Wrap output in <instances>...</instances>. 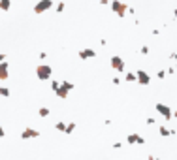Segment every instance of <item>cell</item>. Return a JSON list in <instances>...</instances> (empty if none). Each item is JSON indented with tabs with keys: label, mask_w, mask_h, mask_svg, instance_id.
I'll list each match as a JSON object with an SVG mask.
<instances>
[{
	"label": "cell",
	"mask_w": 177,
	"mask_h": 160,
	"mask_svg": "<svg viewBox=\"0 0 177 160\" xmlns=\"http://www.w3.org/2000/svg\"><path fill=\"white\" fill-rule=\"evenodd\" d=\"M51 75H53V68H51V66H47V64H40V66L36 68V77H38L40 81H49Z\"/></svg>",
	"instance_id": "obj_1"
},
{
	"label": "cell",
	"mask_w": 177,
	"mask_h": 160,
	"mask_svg": "<svg viewBox=\"0 0 177 160\" xmlns=\"http://www.w3.org/2000/svg\"><path fill=\"white\" fill-rule=\"evenodd\" d=\"M109 6H111V11L115 15H119V17H124L128 13V6L124 2H121V0H113V2H109Z\"/></svg>",
	"instance_id": "obj_2"
},
{
	"label": "cell",
	"mask_w": 177,
	"mask_h": 160,
	"mask_svg": "<svg viewBox=\"0 0 177 160\" xmlns=\"http://www.w3.org/2000/svg\"><path fill=\"white\" fill-rule=\"evenodd\" d=\"M109 64H111V70H115V72H124V68H126V64H124V60L119 57V55H113L111 58H109Z\"/></svg>",
	"instance_id": "obj_3"
},
{
	"label": "cell",
	"mask_w": 177,
	"mask_h": 160,
	"mask_svg": "<svg viewBox=\"0 0 177 160\" xmlns=\"http://www.w3.org/2000/svg\"><path fill=\"white\" fill-rule=\"evenodd\" d=\"M155 109L158 111V115L164 117V121H170V119L174 117V111L170 109V106H166V104H162V102H158V104L155 106Z\"/></svg>",
	"instance_id": "obj_4"
},
{
	"label": "cell",
	"mask_w": 177,
	"mask_h": 160,
	"mask_svg": "<svg viewBox=\"0 0 177 160\" xmlns=\"http://www.w3.org/2000/svg\"><path fill=\"white\" fill-rule=\"evenodd\" d=\"M51 8H53V0H40V2L34 6V13L41 15V13H45L47 9H51Z\"/></svg>",
	"instance_id": "obj_5"
},
{
	"label": "cell",
	"mask_w": 177,
	"mask_h": 160,
	"mask_svg": "<svg viewBox=\"0 0 177 160\" xmlns=\"http://www.w3.org/2000/svg\"><path fill=\"white\" fill-rule=\"evenodd\" d=\"M136 81H138V85H149L151 83V75L145 70H138L136 72Z\"/></svg>",
	"instance_id": "obj_6"
},
{
	"label": "cell",
	"mask_w": 177,
	"mask_h": 160,
	"mask_svg": "<svg viewBox=\"0 0 177 160\" xmlns=\"http://www.w3.org/2000/svg\"><path fill=\"white\" fill-rule=\"evenodd\" d=\"M21 138H23V140H36V138H40V132L34 130V128H25V130L21 132Z\"/></svg>",
	"instance_id": "obj_7"
},
{
	"label": "cell",
	"mask_w": 177,
	"mask_h": 160,
	"mask_svg": "<svg viewBox=\"0 0 177 160\" xmlns=\"http://www.w3.org/2000/svg\"><path fill=\"white\" fill-rule=\"evenodd\" d=\"M126 141H128V145H136V143H138V145H143V143H145V140H143L140 134H128V136H126Z\"/></svg>",
	"instance_id": "obj_8"
},
{
	"label": "cell",
	"mask_w": 177,
	"mask_h": 160,
	"mask_svg": "<svg viewBox=\"0 0 177 160\" xmlns=\"http://www.w3.org/2000/svg\"><path fill=\"white\" fill-rule=\"evenodd\" d=\"M9 77V66L6 60H0V81H6Z\"/></svg>",
	"instance_id": "obj_9"
},
{
	"label": "cell",
	"mask_w": 177,
	"mask_h": 160,
	"mask_svg": "<svg viewBox=\"0 0 177 160\" xmlns=\"http://www.w3.org/2000/svg\"><path fill=\"white\" fill-rule=\"evenodd\" d=\"M55 94H57L60 100H66V98H68V94H70V89H68L66 85H62V83H60V85H58V89L55 91Z\"/></svg>",
	"instance_id": "obj_10"
},
{
	"label": "cell",
	"mask_w": 177,
	"mask_h": 160,
	"mask_svg": "<svg viewBox=\"0 0 177 160\" xmlns=\"http://www.w3.org/2000/svg\"><path fill=\"white\" fill-rule=\"evenodd\" d=\"M94 57H96V51H94V49H89V47H87V49H81V51H79V58H81V60L94 58Z\"/></svg>",
	"instance_id": "obj_11"
},
{
	"label": "cell",
	"mask_w": 177,
	"mask_h": 160,
	"mask_svg": "<svg viewBox=\"0 0 177 160\" xmlns=\"http://www.w3.org/2000/svg\"><path fill=\"white\" fill-rule=\"evenodd\" d=\"M158 134H160L162 138H168V136H174V134H175V130H170V128L160 126V128H158Z\"/></svg>",
	"instance_id": "obj_12"
},
{
	"label": "cell",
	"mask_w": 177,
	"mask_h": 160,
	"mask_svg": "<svg viewBox=\"0 0 177 160\" xmlns=\"http://www.w3.org/2000/svg\"><path fill=\"white\" fill-rule=\"evenodd\" d=\"M11 8V0H0V9L2 11H8Z\"/></svg>",
	"instance_id": "obj_13"
},
{
	"label": "cell",
	"mask_w": 177,
	"mask_h": 160,
	"mask_svg": "<svg viewBox=\"0 0 177 160\" xmlns=\"http://www.w3.org/2000/svg\"><path fill=\"white\" fill-rule=\"evenodd\" d=\"M124 81H126V83H134V81H136V74H134V72H128V74L124 75Z\"/></svg>",
	"instance_id": "obj_14"
},
{
	"label": "cell",
	"mask_w": 177,
	"mask_h": 160,
	"mask_svg": "<svg viewBox=\"0 0 177 160\" xmlns=\"http://www.w3.org/2000/svg\"><path fill=\"white\" fill-rule=\"evenodd\" d=\"M38 115L40 117H49V108H40L38 109Z\"/></svg>",
	"instance_id": "obj_15"
},
{
	"label": "cell",
	"mask_w": 177,
	"mask_h": 160,
	"mask_svg": "<svg viewBox=\"0 0 177 160\" xmlns=\"http://www.w3.org/2000/svg\"><path fill=\"white\" fill-rule=\"evenodd\" d=\"M9 89L8 87H0V96H4V98H9Z\"/></svg>",
	"instance_id": "obj_16"
},
{
	"label": "cell",
	"mask_w": 177,
	"mask_h": 160,
	"mask_svg": "<svg viewBox=\"0 0 177 160\" xmlns=\"http://www.w3.org/2000/svg\"><path fill=\"white\" fill-rule=\"evenodd\" d=\"M55 128H57L58 132H64V130H66V123H62V121H58V123L55 124Z\"/></svg>",
	"instance_id": "obj_17"
},
{
	"label": "cell",
	"mask_w": 177,
	"mask_h": 160,
	"mask_svg": "<svg viewBox=\"0 0 177 160\" xmlns=\"http://www.w3.org/2000/svg\"><path fill=\"white\" fill-rule=\"evenodd\" d=\"M75 130V123H70V124H66V130H64V134H72Z\"/></svg>",
	"instance_id": "obj_18"
},
{
	"label": "cell",
	"mask_w": 177,
	"mask_h": 160,
	"mask_svg": "<svg viewBox=\"0 0 177 160\" xmlns=\"http://www.w3.org/2000/svg\"><path fill=\"white\" fill-rule=\"evenodd\" d=\"M64 8H66V4H64V2H58V4H57V13L64 11Z\"/></svg>",
	"instance_id": "obj_19"
},
{
	"label": "cell",
	"mask_w": 177,
	"mask_h": 160,
	"mask_svg": "<svg viewBox=\"0 0 177 160\" xmlns=\"http://www.w3.org/2000/svg\"><path fill=\"white\" fill-rule=\"evenodd\" d=\"M58 85H60V83H58V81H51V91H53V92H55V91H57V89H58Z\"/></svg>",
	"instance_id": "obj_20"
},
{
	"label": "cell",
	"mask_w": 177,
	"mask_h": 160,
	"mask_svg": "<svg viewBox=\"0 0 177 160\" xmlns=\"http://www.w3.org/2000/svg\"><path fill=\"white\" fill-rule=\"evenodd\" d=\"M140 53H141V55H147V53H149V47H147V45H143V47L140 49Z\"/></svg>",
	"instance_id": "obj_21"
},
{
	"label": "cell",
	"mask_w": 177,
	"mask_h": 160,
	"mask_svg": "<svg viewBox=\"0 0 177 160\" xmlns=\"http://www.w3.org/2000/svg\"><path fill=\"white\" fill-rule=\"evenodd\" d=\"M157 77H158V79H164V77H166V72H164V70H160V72L157 74Z\"/></svg>",
	"instance_id": "obj_22"
},
{
	"label": "cell",
	"mask_w": 177,
	"mask_h": 160,
	"mask_svg": "<svg viewBox=\"0 0 177 160\" xmlns=\"http://www.w3.org/2000/svg\"><path fill=\"white\" fill-rule=\"evenodd\" d=\"M62 85H66L70 91H74V83H70V81H62Z\"/></svg>",
	"instance_id": "obj_23"
},
{
	"label": "cell",
	"mask_w": 177,
	"mask_h": 160,
	"mask_svg": "<svg viewBox=\"0 0 177 160\" xmlns=\"http://www.w3.org/2000/svg\"><path fill=\"white\" fill-rule=\"evenodd\" d=\"M147 124L153 126V124H155V119H153V117H147Z\"/></svg>",
	"instance_id": "obj_24"
},
{
	"label": "cell",
	"mask_w": 177,
	"mask_h": 160,
	"mask_svg": "<svg viewBox=\"0 0 177 160\" xmlns=\"http://www.w3.org/2000/svg\"><path fill=\"white\" fill-rule=\"evenodd\" d=\"M4 136H6V130H4V126L0 124V138H4Z\"/></svg>",
	"instance_id": "obj_25"
},
{
	"label": "cell",
	"mask_w": 177,
	"mask_h": 160,
	"mask_svg": "<svg viewBox=\"0 0 177 160\" xmlns=\"http://www.w3.org/2000/svg\"><path fill=\"white\" fill-rule=\"evenodd\" d=\"M111 81H113V85H119V83H121V79H119V77H113Z\"/></svg>",
	"instance_id": "obj_26"
},
{
	"label": "cell",
	"mask_w": 177,
	"mask_h": 160,
	"mask_svg": "<svg viewBox=\"0 0 177 160\" xmlns=\"http://www.w3.org/2000/svg\"><path fill=\"white\" fill-rule=\"evenodd\" d=\"M100 4H102V6H108V4H109V0H100Z\"/></svg>",
	"instance_id": "obj_27"
},
{
	"label": "cell",
	"mask_w": 177,
	"mask_h": 160,
	"mask_svg": "<svg viewBox=\"0 0 177 160\" xmlns=\"http://www.w3.org/2000/svg\"><path fill=\"white\" fill-rule=\"evenodd\" d=\"M174 60L177 62V53H174Z\"/></svg>",
	"instance_id": "obj_28"
},
{
	"label": "cell",
	"mask_w": 177,
	"mask_h": 160,
	"mask_svg": "<svg viewBox=\"0 0 177 160\" xmlns=\"http://www.w3.org/2000/svg\"><path fill=\"white\" fill-rule=\"evenodd\" d=\"M174 117H175V119H177V109H175V111H174Z\"/></svg>",
	"instance_id": "obj_29"
},
{
	"label": "cell",
	"mask_w": 177,
	"mask_h": 160,
	"mask_svg": "<svg viewBox=\"0 0 177 160\" xmlns=\"http://www.w3.org/2000/svg\"><path fill=\"white\" fill-rule=\"evenodd\" d=\"M174 15H175V19H177V8H175V11H174Z\"/></svg>",
	"instance_id": "obj_30"
},
{
	"label": "cell",
	"mask_w": 177,
	"mask_h": 160,
	"mask_svg": "<svg viewBox=\"0 0 177 160\" xmlns=\"http://www.w3.org/2000/svg\"><path fill=\"white\" fill-rule=\"evenodd\" d=\"M19 2H21V0H19Z\"/></svg>",
	"instance_id": "obj_31"
}]
</instances>
